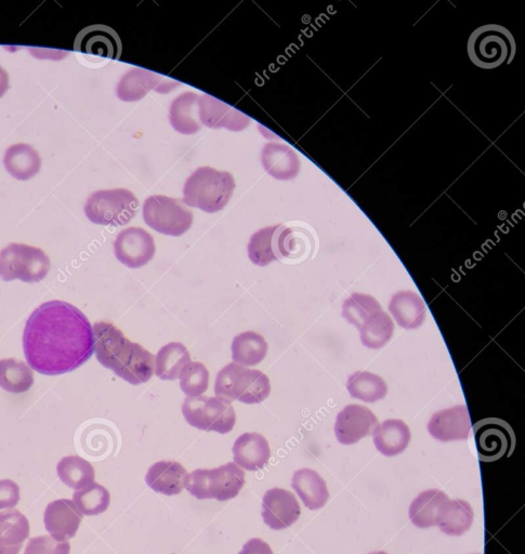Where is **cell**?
<instances>
[{"label":"cell","mask_w":525,"mask_h":554,"mask_svg":"<svg viewBox=\"0 0 525 554\" xmlns=\"http://www.w3.org/2000/svg\"><path fill=\"white\" fill-rule=\"evenodd\" d=\"M26 361L35 372L59 376L75 371L95 353V334L87 316L68 302L38 307L23 334Z\"/></svg>","instance_id":"cell-1"},{"label":"cell","mask_w":525,"mask_h":554,"mask_svg":"<svg viewBox=\"0 0 525 554\" xmlns=\"http://www.w3.org/2000/svg\"><path fill=\"white\" fill-rule=\"evenodd\" d=\"M97 360L128 384H146L153 374L155 358L152 353L125 337L121 329L108 322L94 326Z\"/></svg>","instance_id":"cell-2"},{"label":"cell","mask_w":525,"mask_h":554,"mask_svg":"<svg viewBox=\"0 0 525 554\" xmlns=\"http://www.w3.org/2000/svg\"><path fill=\"white\" fill-rule=\"evenodd\" d=\"M234 189V178L227 171L202 167L187 180L183 189V203L205 213L215 214L228 205Z\"/></svg>","instance_id":"cell-3"},{"label":"cell","mask_w":525,"mask_h":554,"mask_svg":"<svg viewBox=\"0 0 525 554\" xmlns=\"http://www.w3.org/2000/svg\"><path fill=\"white\" fill-rule=\"evenodd\" d=\"M517 51L515 37L505 26L482 25L468 39V57L477 68L494 70L513 62Z\"/></svg>","instance_id":"cell-4"},{"label":"cell","mask_w":525,"mask_h":554,"mask_svg":"<svg viewBox=\"0 0 525 554\" xmlns=\"http://www.w3.org/2000/svg\"><path fill=\"white\" fill-rule=\"evenodd\" d=\"M215 393L217 397L230 402L259 404L271 393L270 379L257 369H248L232 362L218 373Z\"/></svg>","instance_id":"cell-5"},{"label":"cell","mask_w":525,"mask_h":554,"mask_svg":"<svg viewBox=\"0 0 525 554\" xmlns=\"http://www.w3.org/2000/svg\"><path fill=\"white\" fill-rule=\"evenodd\" d=\"M245 485V472L229 463L215 469H199L188 476L186 488L196 499L227 501L235 498Z\"/></svg>","instance_id":"cell-6"},{"label":"cell","mask_w":525,"mask_h":554,"mask_svg":"<svg viewBox=\"0 0 525 554\" xmlns=\"http://www.w3.org/2000/svg\"><path fill=\"white\" fill-rule=\"evenodd\" d=\"M51 262L43 249L12 243L0 252V277L5 282L39 283L46 279Z\"/></svg>","instance_id":"cell-7"},{"label":"cell","mask_w":525,"mask_h":554,"mask_svg":"<svg viewBox=\"0 0 525 554\" xmlns=\"http://www.w3.org/2000/svg\"><path fill=\"white\" fill-rule=\"evenodd\" d=\"M139 202L126 189L103 190L89 196L85 205L87 218L99 226L122 227L133 220Z\"/></svg>","instance_id":"cell-8"},{"label":"cell","mask_w":525,"mask_h":554,"mask_svg":"<svg viewBox=\"0 0 525 554\" xmlns=\"http://www.w3.org/2000/svg\"><path fill=\"white\" fill-rule=\"evenodd\" d=\"M182 414L191 427L220 434L231 432L236 424L232 402L219 397H188L182 404Z\"/></svg>","instance_id":"cell-9"},{"label":"cell","mask_w":525,"mask_h":554,"mask_svg":"<svg viewBox=\"0 0 525 554\" xmlns=\"http://www.w3.org/2000/svg\"><path fill=\"white\" fill-rule=\"evenodd\" d=\"M143 219L156 232L174 237L188 232L193 224L192 211L164 195L150 196L144 202Z\"/></svg>","instance_id":"cell-10"},{"label":"cell","mask_w":525,"mask_h":554,"mask_svg":"<svg viewBox=\"0 0 525 554\" xmlns=\"http://www.w3.org/2000/svg\"><path fill=\"white\" fill-rule=\"evenodd\" d=\"M297 239L294 229L279 224L256 232L248 244V258L258 267H267L273 261L291 258Z\"/></svg>","instance_id":"cell-11"},{"label":"cell","mask_w":525,"mask_h":554,"mask_svg":"<svg viewBox=\"0 0 525 554\" xmlns=\"http://www.w3.org/2000/svg\"><path fill=\"white\" fill-rule=\"evenodd\" d=\"M474 432L479 459L483 463H493L515 451V432L502 419H482L474 426Z\"/></svg>","instance_id":"cell-12"},{"label":"cell","mask_w":525,"mask_h":554,"mask_svg":"<svg viewBox=\"0 0 525 554\" xmlns=\"http://www.w3.org/2000/svg\"><path fill=\"white\" fill-rule=\"evenodd\" d=\"M156 252L153 236L141 228H128L117 235L114 253L122 265L130 269L142 268L153 259Z\"/></svg>","instance_id":"cell-13"},{"label":"cell","mask_w":525,"mask_h":554,"mask_svg":"<svg viewBox=\"0 0 525 554\" xmlns=\"http://www.w3.org/2000/svg\"><path fill=\"white\" fill-rule=\"evenodd\" d=\"M74 50L93 58L118 60L122 56L123 45L120 36L113 29L96 24L78 33Z\"/></svg>","instance_id":"cell-14"},{"label":"cell","mask_w":525,"mask_h":554,"mask_svg":"<svg viewBox=\"0 0 525 554\" xmlns=\"http://www.w3.org/2000/svg\"><path fill=\"white\" fill-rule=\"evenodd\" d=\"M379 426L377 417L369 408L348 405L336 418L335 435L340 444L352 445L374 434Z\"/></svg>","instance_id":"cell-15"},{"label":"cell","mask_w":525,"mask_h":554,"mask_svg":"<svg viewBox=\"0 0 525 554\" xmlns=\"http://www.w3.org/2000/svg\"><path fill=\"white\" fill-rule=\"evenodd\" d=\"M301 513L297 498L283 488H272L262 499L261 516L274 531L288 529L295 524Z\"/></svg>","instance_id":"cell-16"},{"label":"cell","mask_w":525,"mask_h":554,"mask_svg":"<svg viewBox=\"0 0 525 554\" xmlns=\"http://www.w3.org/2000/svg\"><path fill=\"white\" fill-rule=\"evenodd\" d=\"M179 85V83L168 81L159 74L143 69H134L122 77L116 92L118 99L124 102H135L142 100L152 90L160 92V94H167Z\"/></svg>","instance_id":"cell-17"},{"label":"cell","mask_w":525,"mask_h":554,"mask_svg":"<svg viewBox=\"0 0 525 554\" xmlns=\"http://www.w3.org/2000/svg\"><path fill=\"white\" fill-rule=\"evenodd\" d=\"M82 521L83 514L70 499L52 501L44 514L46 531L57 542H68L75 537Z\"/></svg>","instance_id":"cell-18"},{"label":"cell","mask_w":525,"mask_h":554,"mask_svg":"<svg viewBox=\"0 0 525 554\" xmlns=\"http://www.w3.org/2000/svg\"><path fill=\"white\" fill-rule=\"evenodd\" d=\"M470 430V414L464 404L433 414L428 424L431 437L440 442L467 440Z\"/></svg>","instance_id":"cell-19"},{"label":"cell","mask_w":525,"mask_h":554,"mask_svg":"<svg viewBox=\"0 0 525 554\" xmlns=\"http://www.w3.org/2000/svg\"><path fill=\"white\" fill-rule=\"evenodd\" d=\"M199 117L203 125L212 129L242 131L251 124V118L209 95L199 98Z\"/></svg>","instance_id":"cell-20"},{"label":"cell","mask_w":525,"mask_h":554,"mask_svg":"<svg viewBox=\"0 0 525 554\" xmlns=\"http://www.w3.org/2000/svg\"><path fill=\"white\" fill-rule=\"evenodd\" d=\"M234 463L248 471L264 469L271 457L270 445L264 435L244 433L233 445Z\"/></svg>","instance_id":"cell-21"},{"label":"cell","mask_w":525,"mask_h":554,"mask_svg":"<svg viewBox=\"0 0 525 554\" xmlns=\"http://www.w3.org/2000/svg\"><path fill=\"white\" fill-rule=\"evenodd\" d=\"M189 473L176 461H159L148 471L146 482L156 493L178 495L186 488Z\"/></svg>","instance_id":"cell-22"},{"label":"cell","mask_w":525,"mask_h":554,"mask_svg":"<svg viewBox=\"0 0 525 554\" xmlns=\"http://www.w3.org/2000/svg\"><path fill=\"white\" fill-rule=\"evenodd\" d=\"M28 518L16 509L0 511V554H20L30 537Z\"/></svg>","instance_id":"cell-23"},{"label":"cell","mask_w":525,"mask_h":554,"mask_svg":"<svg viewBox=\"0 0 525 554\" xmlns=\"http://www.w3.org/2000/svg\"><path fill=\"white\" fill-rule=\"evenodd\" d=\"M411 431L404 421L390 419L379 425L374 432V443L379 453L393 457L402 454L411 442Z\"/></svg>","instance_id":"cell-24"},{"label":"cell","mask_w":525,"mask_h":554,"mask_svg":"<svg viewBox=\"0 0 525 554\" xmlns=\"http://www.w3.org/2000/svg\"><path fill=\"white\" fill-rule=\"evenodd\" d=\"M292 486L303 500L305 506L310 510H319L323 508L330 493H328L327 485L324 479L317 471L305 468L294 473Z\"/></svg>","instance_id":"cell-25"},{"label":"cell","mask_w":525,"mask_h":554,"mask_svg":"<svg viewBox=\"0 0 525 554\" xmlns=\"http://www.w3.org/2000/svg\"><path fill=\"white\" fill-rule=\"evenodd\" d=\"M199 96L185 92L172 103L169 121L179 134L194 135L202 130L199 117Z\"/></svg>","instance_id":"cell-26"},{"label":"cell","mask_w":525,"mask_h":554,"mask_svg":"<svg viewBox=\"0 0 525 554\" xmlns=\"http://www.w3.org/2000/svg\"><path fill=\"white\" fill-rule=\"evenodd\" d=\"M389 311L399 326L416 329L426 319V305L420 296L413 292H399L392 296Z\"/></svg>","instance_id":"cell-27"},{"label":"cell","mask_w":525,"mask_h":554,"mask_svg":"<svg viewBox=\"0 0 525 554\" xmlns=\"http://www.w3.org/2000/svg\"><path fill=\"white\" fill-rule=\"evenodd\" d=\"M4 164L13 178L26 181L39 173L42 158L30 144L19 143L6 151Z\"/></svg>","instance_id":"cell-28"},{"label":"cell","mask_w":525,"mask_h":554,"mask_svg":"<svg viewBox=\"0 0 525 554\" xmlns=\"http://www.w3.org/2000/svg\"><path fill=\"white\" fill-rule=\"evenodd\" d=\"M448 500V495L439 490H428L419 494L410 507L412 523L419 529L437 526L441 511Z\"/></svg>","instance_id":"cell-29"},{"label":"cell","mask_w":525,"mask_h":554,"mask_svg":"<svg viewBox=\"0 0 525 554\" xmlns=\"http://www.w3.org/2000/svg\"><path fill=\"white\" fill-rule=\"evenodd\" d=\"M261 163L267 173L279 180H288L297 176L299 162L296 154L284 145L270 143L261 154Z\"/></svg>","instance_id":"cell-30"},{"label":"cell","mask_w":525,"mask_h":554,"mask_svg":"<svg viewBox=\"0 0 525 554\" xmlns=\"http://www.w3.org/2000/svg\"><path fill=\"white\" fill-rule=\"evenodd\" d=\"M474 519V510L467 501L448 500L441 511L437 526L442 533L458 537L469 531Z\"/></svg>","instance_id":"cell-31"},{"label":"cell","mask_w":525,"mask_h":554,"mask_svg":"<svg viewBox=\"0 0 525 554\" xmlns=\"http://www.w3.org/2000/svg\"><path fill=\"white\" fill-rule=\"evenodd\" d=\"M191 363V355L181 342H170L156 355L154 373L162 380H176Z\"/></svg>","instance_id":"cell-32"},{"label":"cell","mask_w":525,"mask_h":554,"mask_svg":"<svg viewBox=\"0 0 525 554\" xmlns=\"http://www.w3.org/2000/svg\"><path fill=\"white\" fill-rule=\"evenodd\" d=\"M268 342L255 332H245L233 339V362L242 366H256L266 359Z\"/></svg>","instance_id":"cell-33"},{"label":"cell","mask_w":525,"mask_h":554,"mask_svg":"<svg viewBox=\"0 0 525 554\" xmlns=\"http://www.w3.org/2000/svg\"><path fill=\"white\" fill-rule=\"evenodd\" d=\"M57 473L59 479L75 491L93 484L96 478L93 465L80 456L62 458L57 466Z\"/></svg>","instance_id":"cell-34"},{"label":"cell","mask_w":525,"mask_h":554,"mask_svg":"<svg viewBox=\"0 0 525 554\" xmlns=\"http://www.w3.org/2000/svg\"><path fill=\"white\" fill-rule=\"evenodd\" d=\"M347 390L353 399L375 403L386 398L388 387L385 380L370 372H357L349 377Z\"/></svg>","instance_id":"cell-35"},{"label":"cell","mask_w":525,"mask_h":554,"mask_svg":"<svg viewBox=\"0 0 525 554\" xmlns=\"http://www.w3.org/2000/svg\"><path fill=\"white\" fill-rule=\"evenodd\" d=\"M34 385L32 369L16 359L0 360V388L20 394L29 391Z\"/></svg>","instance_id":"cell-36"},{"label":"cell","mask_w":525,"mask_h":554,"mask_svg":"<svg viewBox=\"0 0 525 554\" xmlns=\"http://www.w3.org/2000/svg\"><path fill=\"white\" fill-rule=\"evenodd\" d=\"M362 345L377 350L385 347L395 333V323L382 311L373 316L360 329Z\"/></svg>","instance_id":"cell-37"},{"label":"cell","mask_w":525,"mask_h":554,"mask_svg":"<svg viewBox=\"0 0 525 554\" xmlns=\"http://www.w3.org/2000/svg\"><path fill=\"white\" fill-rule=\"evenodd\" d=\"M73 503L83 516L95 517L108 510L111 495L107 488L99 483H93L83 490L76 491L73 495Z\"/></svg>","instance_id":"cell-38"},{"label":"cell","mask_w":525,"mask_h":554,"mask_svg":"<svg viewBox=\"0 0 525 554\" xmlns=\"http://www.w3.org/2000/svg\"><path fill=\"white\" fill-rule=\"evenodd\" d=\"M382 311V307L374 297L364 294L351 295L343 305L344 319L358 329Z\"/></svg>","instance_id":"cell-39"},{"label":"cell","mask_w":525,"mask_h":554,"mask_svg":"<svg viewBox=\"0 0 525 554\" xmlns=\"http://www.w3.org/2000/svg\"><path fill=\"white\" fill-rule=\"evenodd\" d=\"M180 388L189 398H199L209 387V372L199 362H191L180 374Z\"/></svg>","instance_id":"cell-40"},{"label":"cell","mask_w":525,"mask_h":554,"mask_svg":"<svg viewBox=\"0 0 525 554\" xmlns=\"http://www.w3.org/2000/svg\"><path fill=\"white\" fill-rule=\"evenodd\" d=\"M68 542H57L50 536H37L29 540L23 554H70Z\"/></svg>","instance_id":"cell-41"},{"label":"cell","mask_w":525,"mask_h":554,"mask_svg":"<svg viewBox=\"0 0 525 554\" xmlns=\"http://www.w3.org/2000/svg\"><path fill=\"white\" fill-rule=\"evenodd\" d=\"M20 498V487L15 481L0 480V510L15 508Z\"/></svg>","instance_id":"cell-42"},{"label":"cell","mask_w":525,"mask_h":554,"mask_svg":"<svg viewBox=\"0 0 525 554\" xmlns=\"http://www.w3.org/2000/svg\"><path fill=\"white\" fill-rule=\"evenodd\" d=\"M239 554H273V551L264 540L253 538L248 540Z\"/></svg>","instance_id":"cell-43"},{"label":"cell","mask_w":525,"mask_h":554,"mask_svg":"<svg viewBox=\"0 0 525 554\" xmlns=\"http://www.w3.org/2000/svg\"><path fill=\"white\" fill-rule=\"evenodd\" d=\"M9 89V75L0 67V98H3Z\"/></svg>","instance_id":"cell-44"},{"label":"cell","mask_w":525,"mask_h":554,"mask_svg":"<svg viewBox=\"0 0 525 554\" xmlns=\"http://www.w3.org/2000/svg\"><path fill=\"white\" fill-rule=\"evenodd\" d=\"M370 554H388V553H386L384 551H378V552H373V553H370Z\"/></svg>","instance_id":"cell-45"},{"label":"cell","mask_w":525,"mask_h":554,"mask_svg":"<svg viewBox=\"0 0 525 554\" xmlns=\"http://www.w3.org/2000/svg\"><path fill=\"white\" fill-rule=\"evenodd\" d=\"M478 554H480V553H478Z\"/></svg>","instance_id":"cell-46"}]
</instances>
